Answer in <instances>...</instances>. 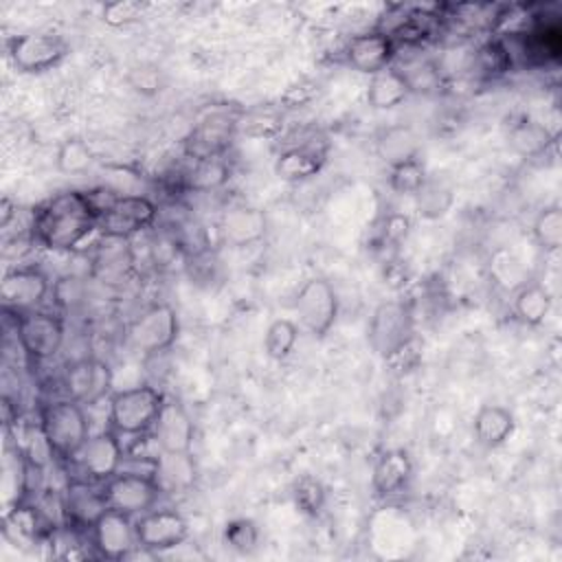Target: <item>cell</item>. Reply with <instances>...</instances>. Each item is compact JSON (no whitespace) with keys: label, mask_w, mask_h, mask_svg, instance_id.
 Listing matches in <instances>:
<instances>
[{"label":"cell","mask_w":562,"mask_h":562,"mask_svg":"<svg viewBox=\"0 0 562 562\" xmlns=\"http://www.w3.org/2000/svg\"><path fill=\"white\" fill-rule=\"evenodd\" d=\"M97 228L99 211L88 191H61L33 211V239L48 250H75Z\"/></svg>","instance_id":"1"},{"label":"cell","mask_w":562,"mask_h":562,"mask_svg":"<svg viewBox=\"0 0 562 562\" xmlns=\"http://www.w3.org/2000/svg\"><path fill=\"white\" fill-rule=\"evenodd\" d=\"M86 406L72 397L46 402L40 411V430L59 459H75L77 452L90 437V426L86 417Z\"/></svg>","instance_id":"2"},{"label":"cell","mask_w":562,"mask_h":562,"mask_svg":"<svg viewBox=\"0 0 562 562\" xmlns=\"http://www.w3.org/2000/svg\"><path fill=\"white\" fill-rule=\"evenodd\" d=\"M165 395L149 386L138 384L114 391L108 397V422L119 437H138L151 430Z\"/></svg>","instance_id":"3"},{"label":"cell","mask_w":562,"mask_h":562,"mask_svg":"<svg viewBox=\"0 0 562 562\" xmlns=\"http://www.w3.org/2000/svg\"><path fill=\"white\" fill-rule=\"evenodd\" d=\"M241 112L244 110L235 105H215L206 110L182 140V149L187 158L191 160L224 158V154L228 151L237 134V123Z\"/></svg>","instance_id":"4"},{"label":"cell","mask_w":562,"mask_h":562,"mask_svg":"<svg viewBox=\"0 0 562 562\" xmlns=\"http://www.w3.org/2000/svg\"><path fill=\"white\" fill-rule=\"evenodd\" d=\"M413 310L404 301H384L380 303L367 325V342L375 356L389 358L411 338H415L413 329Z\"/></svg>","instance_id":"5"},{"label":"cell","mask_w":562,"mask_h":562,"mask_svg":"<svg viewBox=\"0 0 562 562\" xmlns=\"http://www.w3.org/2000/svg\"><path fill=\"white\" fill-rule=\"evenodd\" d=\"M180 323L178 314L169 303H154L143 310L127 329V340L132 349L143 356H158L173 347L178 340Z\"/></svg>","instance_id":"6"},{"label":"cell","mask_w":562,"mask_h":562,"mask_svg":"<svg viewBox=\"0 0 562 562\" xmlns=\"http://www.w3.org/2000/svg\"><path fill=\"white\" fill-rule=\"evenodd\" d=\"M294 312L301 329L314 338L327 336L338 318V296L334 285L325 277L307 279L294 296Z\"/></svg>","instance_id":"7"},{"label":"cell","mask_w":562,"mask_h":562,"mask_svg":"<svg viewBox=\"0 0 562 562\" xmlns=\"http://www.w3.org/2000/svg\"><path fill=\"white\" fill-rule=\"evenodd\" d=\"M15 338L31 362H46L55 358L64 347V321L55 314L37 310L18 314Z\"/></svg>","instance_id":"8"},{"label":"cell","mask_w":562,"mask_h":562,"mask_svg":"<svg viewBox=\"0 0 562 562\" xmlns=\"http://www.w3.org/2000/svg\"><path fill=\"white\" fill-rule=\"evenodd\" d=\"M162 494L154 474L119 470L112 479L103 483V496L110 509L123 512L127 516H140L151 509Z\"/></svg>","instance_id":"9"},{"label":"cell","mask_w":562,"mask_h":562,"mask_svg":"<svg viewBox=\"0 0 562 562\" xmlns=\"http://www.w3.org/2000/svg\"><path fill=\"white\" fill-rule=\"evenodd\" d=\"M7 50L18 70L46 72L66 57L68 44L57 33L29 31V33L11 37L7 44Z\"/></svg>","instance_id":"10"},{"label":"cell","mask_w":562,"mask_h":562,"mask_svg":"<svg viewBox=\"0 0 562 562\" xmlns=\"http://www.w3.org/2000/svg\"><path fill=\"white\" fill-rule=\"evenodd\" d=\"M158 209L145 195H116L99 215V233L103 237L132 239L156 222Z\"/></svg>","instance_id":"11"},{"label":"cell","mask_w":562,"mask_h":562,"mask_svg":"<svg viewBox=\"0 0 562 562\" xmlns=\"http://www.w3.org/2000/svg\"><path fill=\"white\" fill-rule=\"evenodd\" d=\"M138 547L147 551H169L182 544L189 536L187 518L171 507L147 509L134 520Z\"/></svg>","instance_id":"12"},{"label":"cell","mask_w":562,"mask_h":562,"mask_svg":"<svg viewBox=\"0 0 562 562\" xmlns=\"http://www.w3.org/2000/svg\"><path fill=\"white\" fill-rule=\"evenodd\" d=\"M151 437L162 454H189L195 437V426L187 408L173 400L165 397L158 417L151 426Z\"/></svg>","instance_id":"13"},{"label":"cell","mask_w":562,"mask_h":562,"mask_svg":"<svg viewBox=\"0 0 562 562\" xmlns=\"http://www.w3.org/2000/svg\"><path fill=\"white\" fill-rule=\"evenodd\" d=\"M50 292L48 277L37 268H11L0 281V299L7 312L24 314L44 303Z\"/></svg>","instance_id":"14"},{"label":"cell","mask_w":562,"mask_h":562,"mask_svg":"<svg viewBox=\"0 0 562 562\" xmlns=\"http://www.w3.org/2000/svg\"><path fill=\"white\" fill-rule=\"evenodd\" d=\"M68 397L83 406H94L112 395V371L103 360L79 358L66 369L64 378Z\"/></svg>","instance_id":"15"},{"label":"cell","mask_w":562,"mask_h":562,"mask_svg":"<svg viewBox=\"0 0 562 562\" xmlns=\"http://www.w3.org/2000/svg\"><path fill=\"white\" fill-rule=\"evenodd\" d=\"M75 461L90 481L105 483L123 468L125 450L121 446V437L112 428L90 435L83 448L77 452Z\"/></svg>","instance_id":"16"},{"label":"cell","mask_w":562,"mask_h":562,"mask_svg":"<svg viewBox=\"0 0 562 562\" xmlns=\"http://www.w3.org/2000/svg\"><path fill=\"white\" fill-rule=\"evenodd\" d=\"M90 533H92V547L101 558H108V560H123L138 544L132 516L110 507L97 518Z\"/></svg>","instance_id":"17"},{"label":"cell","mask_w":562,"mask_h":562,"mask_svg":"<svg viewBox=\"0 0 562 562\" xmlns=\"http://www.w3.org/2000/svg\"><path fill=\"white\" fill-rule=\"evenodd\" d=\"M220 237L233 248H248L259 244L268 233V217L261 209L250 204L228 206L217 222Z\"/></svg>","instance_id":"18"},{"label":"cell","mask_w":562,"mask_h":562,"mask_svg":"<svg viewBox=\"0 0 562 562\" xmlns=\"http://www.w3.org/2000/svg\"><path fill=\"white\" fill-rule=\"evenodd\" d=\"M347 61L362 75H378L391 66L395 57V40L386 31H369L349 40Z\"/></svg>","instance_id":"19"},{"label":"cell","mask_w":562,"mask_h":562,"mask_svg":"<svg viewBox=\"0 0 562 562\" xmlns=\"http://www.w3.org/2000/svg\"><path fill=\"white\" fill-rule=\"evenodd\" d=\"M108 509L103 487L90 485L86 479H75L61 496V512L70 527L92 529L97 518Z\"/></svg>","instance_id":"20"},{"label":"cell","mask_w":562,"mask_h":562,"mask_svg":"<svg viewBox=\"0 0 562 562\" xmlns=\"http://www.w3.org/2000/svg\"><path fill=\"white\" fill-rule=\"evenodd\" d=\"M413 476V461L404 448H386L373 463L371 487L378 496L389 498L406 490Z\"/></svg>","instance_id":"21"},{"label":"cell","mask_w":562,"mask_h":562,"mask_svg":"<svg viewBox=\"0 0 562 562\" xmlns=\"http://www.w3.org/2000/svg\"><path fill=\"white\" fill-rule=\"evenodd\" d=\"M134 268L130 239L103 237L92 255V277L101 283H121Z\"/></svg>","instance_id":"22"},{"label":"cell","mask_w":562,"mask_h":562,"mask_svg":"<svg viewBox=\"0 0 562 562\" xmlns=\"http://www.w3.org/2000/svg\"><path fill=\"white\" fill-rule=\"evenodd\" d=\"M474 439L485 448L503 446L516 430V417L501 404H483L472 419Z\"/></svg>","instance_id":"23"},{"label":"cell","mask_w":562,"mask_h":562,"mask_svg":"<svg viewBox=\"0 0 562 562\" xmlns=\"http://www.w3.org/2000/svg\"><path fill=\"white\" fill-rule=\"evenodd\" d=\"M325 165V151L316 145H294L274 160V173L283 182H301L316 176Z\"/></svg>","instance_id":"24"},{"label":"cell","mask_w":562,"mask_h":562,"mask_svg":"<svg viewBox=\"0 0 562 562\" xmlns=\"http://www.w3.org/2000/svg\"><path fill=\"white\" fill-rule=\"evenodd\" d=\"M553 307L551 292L538 281H522L514 290L512 310L516 318L527 327H540Z\"/></svg>","instance_id":"25"},{"label":"cell","mask_w":562,"mask_h":562,"mask_svg":"<svg viewBox=\"0 0 562 562\" xmlns=\"http://www.w3.org/2000/svg\"><path fill=\"white\" fill-rule=\"evenodd\" d=\"M411 94V86L400 68H384L382 72L373 75L367 86V101L375 110H391L404 103Z\"/></svg>","instance_id":"26"},{"label":"cell","mask_w":562,"mask_h":562,"mask_svg":"<svg viewBox=\"0 0 562 562\" xmlns=\"http://www.w3.org/2000/svg\"><path fill=\"white\" fill-rule=\"evenodd\" d=\"M509 145L522 158H538L553 145V134L540 121L520 119L509 130Z\"/></svg>","instance_id":"27"},{"label":"cell","mask_w":562,"mask_h":562,"mask_svg":"<svg viewBox=\"0 0 562 562\" xmlns=\"http://www.w3.org/2000/svg\"><path fill=\"white\" fill-rule=\"evenodd\" d=\"M154 479L162 492L189 490L195 481V465L189 454H162L156 457Z\"/></svg>","instance_id":"28"},{"label":"cell","mask_w":562,"mask_h":562,"mask_svg":"<svg viewBox=\"0 0 562 562\" xmlns=\"http://www.w3.org/2000/svg\"><path fill=\"white\" fill-rule=\"evenodd\" d=\"M283 130V112L274 105H255L244 110L237 123V132L250 138H274Z\"/></svg>","instance_id":"29"},{"label":"cell","mask_w":562,"mask_h":562,"mask_svg":"<svg viewBox=\"0 0 562 562\" xmlns=\"http://www.w3.org/2000/svg\"><path fill=\"white\" fill-rule=\"evenodd\" d=\"M452 202H454L452 187L439 176H435V178L426 176L422 189L415 193L417 211L426 220H437V217L446 215L450 211Z\"/></svg>","instance_id":"30"},{"label":"cell","mask_w":562,"mask_h":562,"mask_svg":"<svg viewBox=\"0 0 562 562\" xmlns=\"http://www.w3.org/2000/svg\"><path fill=\"white\" fill-rule=\"evenodd\" d=\"M512 66H514L512 50L503 40H487L472 55V70H476V75L487 79L509 72Z\"/></svg>","instance_id":"31"},{"label":"cell","mask_w":562,"mask_h":562,"mask_svg":"<svg viewBox=\"0 0 562 562\" xmlns=\"http://www.w3.org/2000/svg\"><path fill=\"white\" fill-rule=\"evenodd\" d=\"M231 178V167L224 158L193 160V167L182 176L184 187L191 191H215Z\"/></svg>","instance_id":"32"},{"label":"cell","mask_w":562,"mask_h":562,"mask_svg":"<svg viewBox=\"0 0 562 562\" xmlns=\"http://www.w3.org/2000/svg\"><path fill=\"white\" fill-rule=\"evenodd\" d=\"M299 323H294L292 318H277L268 325L266 336H263V351L270 360H285L299 340Z\"/></svg>","instance_id":"33"},{"label":"cell","mask_w":562,"mask_h":562,"mask_svg":"<svg viewBox=\"0 0 562 562\" xmlns=\"http://www.w3.org/2000/svg\"><path fill=\"white\" fill-rule=\"evenodd\" d=\"M531 233L536 244L547 250L555 252L562 246V209L558 204H549L538 211L531 224Z\"/></svg>","instance_id":"34"},{"label":"cell","mask_w":562,"mask_h":562,"mask_svg":"<svg viewBox=\"0 0 562 562\" xmlns=\"http://www.w3.org/2000/svg\"><path fill=\"white\" fill-rule=\"evenodd\" d=\"M94 162V154L90 149V145L83 138H66L55 154V165L57 171L66 173V176H81L86 173Z\"/></svg>","instance_id":"35"},{"label":"cell","mask_w":562,"mask_h":562,"mask_svg":"<svg viewBox=\"0 0 562 562\" xmlns=\"http://www.w3.org/2000/svg\"><path fill=\"white\" fill-rule=\"evenodd\" d=\"M378 147H380V156L389 165H395V162L417 156V138H415L413 130H408V127L386 130L378 143Z\"/></svg>","instance_id":"36"},{"label":"cell","mask_w":562,"mask_h":562,"mask_svg":"<svg viewBox=\"0 0 562 562\" xmlns=\"http://www.w3.org/2000/svg\"><path fill=\"white\" fill-rule=\"evenodd\" d=\"M424 180H426V169L417 156L391 165L389 187L400 195H415L422 189Z\"/></svg>","instance_id":"37"},{"label":"cell","mask_w":562,"mask_h":562,"mask_svg":"<svg viewBox=\"0 0 562 562\" xmlns=\"http://www.w3.org/2000/svg\"><path fill=\"white\" fill-rule=\"evenodd\" d=\"M294 505L299 507V512L307 514V516H318L325 507V487L318 479H314L312 474H305L301 476L296 483H294Z\"/></svg>","instance_id":"38"},{"label":"cell","mask_w":562,"mask_h":562,"mask_svg":"<svg viewBox=\"0 0 562 562\" xmlns=\"http://www.w3.org/2000/svg\"><path fill=\"white\" fill-rule=\"evenodd\" d=\"M145 9H147V4L138 2V0H114V2L103 4L101 20L108 26L121 29V26H130V24L138 22L145 15Z\"/></svg>","instance_id":"39"},{"label":"cell","mask_w":562,"mask_h":562,"mask_svg":"<svg viewBox=\"0 0 562 562\" xmlns=\"http://www.w3.org/2000/svg\"><path fill=\"white\" fill-rule=\"evenodd\" d=\"M224 542L239 553H248L259 542V529L250 518L228 520L224 527Z\"/></svg>","instance_id":"40"},{"label":"cell","mask_w":562,"mask_h":562,"mask_svg":"<svg viewBox=\"0 0 562 562\" xmlns=\"http://www.w3.org/2000/svg\"><path fill=\"white\" fill-rule=\"evenodd\" d=\"M53 296L55 303L64 310H75L77 305L83 303L86 299V281L77 274H68L57 279V283L53 285Z\"/></svg>","instance_id":"41"},{"label":"cell","mask_w":562,"mask_h":562,"mask_svg":"<svg viewBox=\"0 0 562 562\" xmlns=\"http://www.w3.org/2000/svg\"><path fill=\"white\" fill-rule=\"evenodd\" d=\"M321 94V83L314 79H299L292 86L285 88V92L281 94V103L285 108H301L312 103L316 97Z\"/></svg>","instance_id":"42"},{"label":"cell","mask_w":562,"mask_h":562,"mask_svg":"<svg viewBox=\"0 0 562 562\" xmlns=\"http://www.w3.org/2000/svg\"><path fill=\"white\" fill-rule=\"evenodd\" d=\"M422 360V347L417 342V338H411L406 345H402L397 351H393L384 362L397 371V373H406L413 371Z\"/></svg>","instance_id":"43"},{"label":"cell","mask_w":562,"mask_h":562,"mask_svg":"<svg viewBox=\"0 0 562 562\" xmlns=\"http://www.w3.org/2000/svg\"><path fill=\"white\" fill-rule=\"evenodd\" d=\"M406 231H408V220L406 217H391L386 222V235L391 239H402L406 235Z\"/></svg>","instance_id":"44"}]
</instances>
